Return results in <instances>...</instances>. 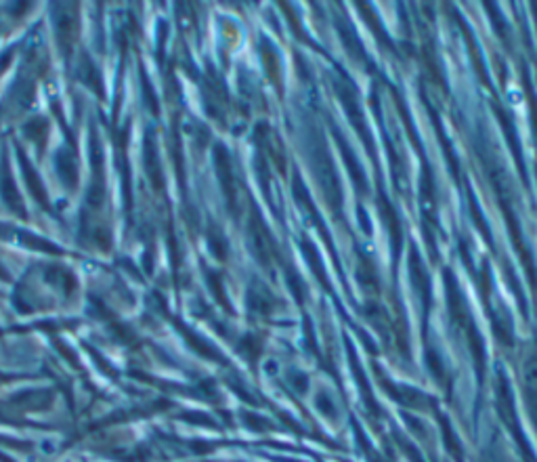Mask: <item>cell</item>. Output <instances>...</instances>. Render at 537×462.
I'll return each instance as SVG.
<instances>
[{"instance_id": "obj_1", "label": "cell", "mask_w": 537, "mask_h": 462, "mask_svg": "<svg viewBox=\"0 0 537 462\" xmlns=\"http://www.w3.org/2000/svg\"><path fill=\"white\" fill-rule=\"evenodd\" d=\"M523 379H525V385L537 393V357L525 362V366H523Z\"/></svg>"}]
</instances>
